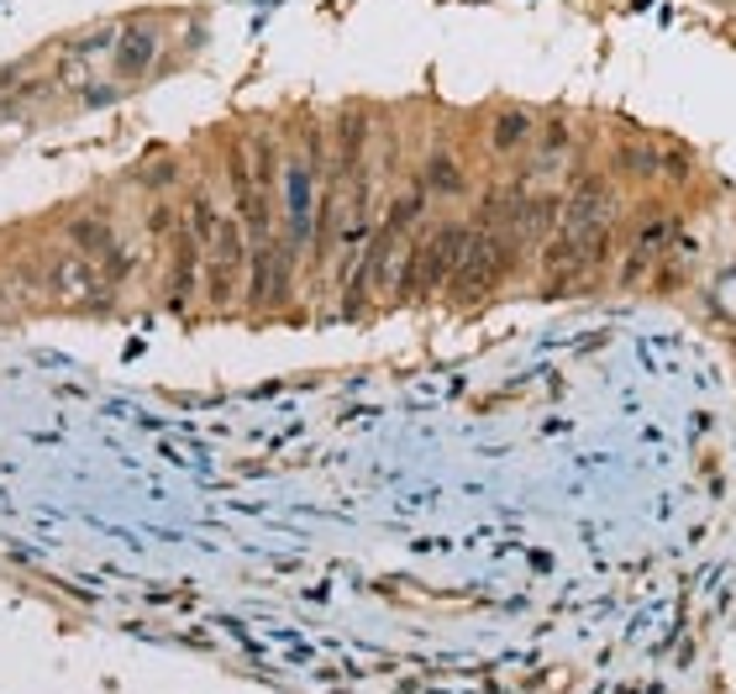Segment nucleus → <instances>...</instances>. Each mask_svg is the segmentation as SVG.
I'll return each instance as SVG.
<instances>
[{
    "label": "nucleus",
    "mask_w": 736,
    "mask_h": 694,
    "mask_svg": "<svg viewBox=\"0 0 736 694\" xmlns=\"http://www.w3.org/2000/svg\"><path fill=\"white\" fill-rule=\"evenodd\" d=\"M521 253V238L516 232H474L468 238V248H463V263H458V274L447 279V290L458 300H474V295H490L500 279L511 274V263H516Z\"/></svg>",
    "instance_id": "1"
},
{
    "label": "nucleus",
    "mask_w": 736,
    "mask_h": 694,
    "mask_svg": "<svg viewBox=\"0 0 736 694\" xmlns=\"http://www.w3.org/2000/svg\"><path fill=\"white\" fill-rule=\"evenodd\" d=\"M463 248H468V232H463L458 221L437 227V232L421 242V248H411V259H405V279L395 284V295L411 300V295H432V290H442L447 279L458 274Z\"/></svg>",
    "instance_id": "2"
},
{
    "label": "nucleus",
    "mask_w": 736,
    "mask_h": 694,
    "mask_svg": "<svg viewBox=\"0 0 736 694\" xmlns=\"http://www.w3.org/2000/svg\"><path fill=\"white\" fill-rule=\"evenodd\" d=\"M611 217H616V190H611L599 174H584L574 184V195L563 200L557 232H568V238H578V242H589L599 227H611Z\"/></svg>",
    "instance_id": "3"
},
{
    "label": "nucleus",
    "mask_w": 736,
    "mask_h": 694,
    "mask_svg": "<svg viewBox=\"0 0 736 694\" xmlns=\"http://www.w3.org/2000/svg\"><path fill=\"white\" fill-rule=\"evenodd\" d=\"M668 238H674V217H663V211H647L637 221V238H632V253H626V269H621V284H637L653 263H663L668 253Z\"/></svg>",
    "instance_id": "4"
},
{
    "label": "nucleus",
    "mask_w": 736,
    "mask_h": 694,
    "mask_svg": "<svg viewBox=\"0 0 736 694\" xmlns=\"http://www.w3.org/2000/svg\"><path fill=\"white\" fill-rule=\"evenodd\" d=\"M211 300H232L238 295L242 263H248V242H242V221H221L216 242H211Z\"/></svg>",
    "instance_id": "5"
},
{
    "label": "nucleus",
    "mask_w": 736,
    "mask_h": 694,
    "mask_svg": "<svg viewBox=\"0 0 736 694\" xmlns=\"http://www.w3.org/2000/svg\"><path fill=\"white\" fill-rule=\"evenodd\" d=\"M311 184H316V169L311 163H290L284 174V195H290V248L311 238Z\"/></svg>",
    "instance_id": "6"
},
{
    "label": "nucleus",
    "mask_w": 736,
    "mask_h": 694,
    "mask_svg": "<svg viewBox=\"0 0 736 694\" xmlns=\"http://www.w3.org/2000/svg\"><path fill=\"white\" fill-rule=\"evenodd\" d=\"M200 248H205V242H200L190 227H180V232H174V284H169V300H174V305H190V295H195Z\"/></svg>",
    "instance_id": "7"
},
{
    "label": "nucleus",
    "mask_w": 736,
    "mask_h": 694,
    "mask_svg": "<svg viewBox=\"0 0 736 694\" xmlns=\"http://www.w3.org/2000/svg\"><path fill=\"white\" fill-rule=\"evenodd\" d=\"M563 217V195H526L521 200V211H516V232L521 242H537V238H547L553 232V221Z\"/></svg>",
    "instance_id": "8"
},
{
    "label": "nucleus",
    "mask_w": 736,
    "mask_h": 694,
    "mask_svg": "<svg viewBox=\"0 0 736 694\" xmlns=\"http://www.w3.org/2000/svg\"><path fill=\"white\" fill-rule=\"evenodd\" d=\"M95 290V259H84V253H63L53 263V295L63 300H84Z\"/></svg>",
    "instance_id": "9"
},
{
    "label": "nucleus",
    "mask_w": 736,
    "mask_h": 694,
    "mask_svg": "<svg viewBox=\"0 0 736 694\" xmlns=\"http://www.w3.org/2000/svg\"><path fill=\"white\" fill-rule=\"evenodd\" d=\"M69 242L80 248L84 259H95V263H105L111 253H117V232H111V221H105V217H80V221H69Z\"/></svg>",
    "instance_id": "10"
},
{
    "label": "nucleus",
    "mask_w": 736,
    "mask_h": 694,
    "mask_svg": "<svg viewBox=\"0 0 736 694\" xmlns=\"http://www.w3.org/2000/svg\"><path fill=\"white\" fill-rule=\"evenodd\" d=\"M421 184H426V195H463V169L458 159H447V153H432L426 169H421Z\"/></svg>",
    "instance_id": "11"
},
{
    "label": "nucleus",
    "mask_w": 736,
    "mask_h": 694,
    "mask_svg": "<svg viewBox=\"0 0 736 694\" xmlns=\"http://www.w3.org/2000/svg\"><path fill=\"white\" fill-rule=\"evenodd\" d=\"M490 142H495V153H516V148H526V142H532V117H526V111H500Z\"/></svg>",
    "instance_id": "12"
},
{
    "label": "nucleus",
    "mask_w": 736,
    "mask_h": 694,
    "mask_svg": "<svg viewBox=\"0 0 736 694\" xmlns=\"http://www.w3.org/2000/svg\"><path fill=\"white\" fill-rule=\"evenodd\" d=\"M153 48H159L153 32H127V38H121V53H117V74H127V80L142 74V69L153 63Z\"/></svg>",
    "instance_id": "13"
},
{
    "label": "nucleus",
    "mask_w": 736,
    "mask_h": 694,
    "mask_svg": "<svg viewBox=\"0 0 736 694\" xmlns=\"http://www.w3.org/2000/svg\"><path fill=\"white\" fill-rule=\"evenodd\" d=\"M190 232H195L205 248L216 242V232H221V217H216V205H211V195L205 190H195V200H190V221H184Z\"/></svg>",
    "instance_id": "14"
},
{
    "label": "nucleus",
    "mask_w": 736,
    "mask_h": 694,
    "mask_svg": "<svg viewBox=\"0 0 736 694\" xmlns=\"http://www.w3.org/2000/svg\"><path fill=\"white\" fill-rule=\"evenodd\" d=\"M616 163H621V169H632L637 179H647V174H657V169H663V153H657V148H647V142H632V148H621V153H616Z\"/></svg>",
    "instance_id": "15"
},
{
    "label": "nucleus",
    "mask_w": 736,
    "mask_h": 694,
    "mask_svg": "<svg viewBox=\"0 0 736 694\" xmlns=\"http://www.w3.org/2000/svg\"><path fill=\"white\" fill-rule=\"evenodd\" d=\"M421 211H426V184H411V190H405V195L390 205V227H395V232H405V227H411Z\"/></svg>",
    "instance_id": "16"
},
{
    "label": "nucleus",
    "mask_w": 736,
    "mask_h": 694,
    "mask_svg": "<svg viewBox=\"0 0 736 694\" xmlns=\"http://www.w3.org/2000/svg\"><path fill=\"white\" fill-rule=\"evenodd\" d=\"M132 274V253H111V259H105V284H121V279Z\"/></svg>",
    "instance_id": "17"
},
{
    "label": "nucleus",
    "mask_w": 736,
    "mask_h": 694,
    "mask_svg": "<svg viewBox=\"0 0 736 694\" xmlns=\"http://www.w3.org/2000/svg\"><path fill=\"white\" fill-rule=\"evenodd\" d=\"M174 221H180V211H169V205H159V211H153V221H148V227H153V232H180Z\"/></svg>",
    "instance_id": "18"
},
{
    "label": "nucleus",
    "mask_w": 736,
    "mask_h": 694,
    "mask_svg": "<svg viewBox=\"0 0 736 694\" xmlns=\"http://www.w3.org/2000/svg\"><path fill=\"white\" fill-rule=\"evenodd\" d=\"M142 184H153V190H163V184H174V163H159L153 174H142Z\"/></svg>",
    "instance_id": "19"
}]
</instances>
